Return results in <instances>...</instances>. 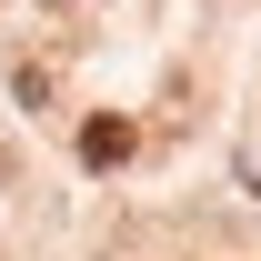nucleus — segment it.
<instances>
[{"mask_svg": "<svg viewBox=\"0 0 261 261\" xmlns=\"http://www.w3.org/2000/svg\"><path fill=\"white\" fill-rule=\"evenodd\" d=\"M130 141H141L130 121H91V130H81V161H91V171H111V161H130Z\"/></svg>", "mask_w": 261, "mask_h": 261, "instance_id": "nucleus-1", "label": "nucleus"}]
</instances>
